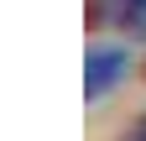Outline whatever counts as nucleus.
Returning a JSON list of instances; mask_svg holds the SVG:
<instances>
[{
  "label": "nucleus",
  "mask_w": 146,
  "mask_h": 141,
  "mask_svg": "<svg viewBox=\"0 0 146 141\" xmlns=\"http://www.w3.org/2000/svg\"><path fill=\"white\" fill-rule=\"evenodd\" d=\"M125 73H131L125 47H110V42L89 47V52H84V99H104V94L115 89Z\"/></svg>",
  "instance_id": "f257e3e1"
},
{
  "label": "nucleus",
  "mask_w": 146,
  "mask_h": 141,
  "mask_svg": "<svg viewBox=\"0 0 146 141\" xmlns=\"http://www.w3.org/2000/svg\"><path fill=\"white\" fill-rule=\"evenodd\" d=\"M115 21H120L125 31H146V0H120Z\"/></svg>",
  "instance_id": "f03ea898"
},
{
  "label": "nucleus",
  "mask_w": 146,
  "mask_h": 141,
  "mask_svg": "<svg viewBox=\"0 0 146 141\" xmlns=\"http://www.w3.org/2000/svg\"><path fill=\"white\" fill-rule=\"evenodd\" d=\"M125 141H146V115L136 120V131H131V136H125Z\"/></svg>",
  "instance_id": "7ed1b4c3"
}]
</instances>
